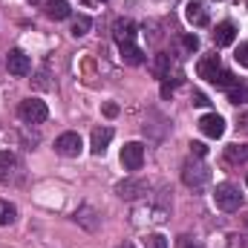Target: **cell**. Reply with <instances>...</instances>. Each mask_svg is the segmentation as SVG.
Wrapping results in <instances>:
<instances>
[{"mask_svg": "<svg viewBox=\"0 0 248 248\" xmlns=\"http://www.w3.org/2000/svg\"><path fill=\"white\" fill-rule=\"evenodd\" d=\"M122 165H124V170H130V173L141 170V165H144V144L127 141L122 147Z\"/></svg>", "mask_w": 248, "mask_h": 248, "instance_id": "5b68a950", "label": "cell"}, {"mask_svg": "<svg viewBox=\"0 0 248 248\" xmlns=\"http://www.w3.org/2000/svg\"><path fill=\"white\" fill-rule=\"evenodd\" d=\"M104 113H107V116H110V119H113V116H116V113H119V107H116V104H107V107H104Z\"/></svg>", "mask_w": 248, "mask_h": 248, "instance_id": "f546056e", "label": "cell"}, {"mask_svg": "<svg viewBox=\"0 0 248 248\" xmlns=\"http://www.w3.org/2000/svg\"><path fill=\"white\" fill-rule=\"evenodd\" d=\"M81 150H84V141H81V136H78L75 130H66V133H61V136L55 139V153H58V156L75 159V156H81Z\"/></svg>", "mask_w": 248, "mask_h": 248, "instance_id": "277c9868", "label": "cell"}, {"mask_svg": "<svg viewBox=\"0 0 248 248\" xmlns=\"http://www.w3.org/2000/svg\"><path fill=\"white\" fill-rule=\"evenodd\" d=\"M225 162L228 165H243V162H248V144H228L225 147Z\"/></svg>", "mask_w": 248, "mask_h": 248, "instance_id": "d6986e66", "label": "cell"}, {"mask_svg": "<svg viewBox=\"0 0 248 248\" xmlns=\"http://www.w3.org/2000/svg\"><path fill=\"white\" fill-rule=\"evenodd\" d=\"M237 127H240L243 133H248V113H240V119H237Z\"/></svg>", "mask_w": 248, "mask_h": 248, "instance_id": "f1b7e54d", "label": "cell"}, {"mask_svg": "<svg viewBox=\"0 0 248 248\" xmlns=\"http://www.w3.org/2000/svg\"><path fill=\"white\" fill-rule=\"evenodd\" d=\"M101 3H104V0H101Z\"/></svg>", "mask_w": 248, "mask_h": 248, "instance_id": "e575fe53", "label": "cell"}, {"mask_svg": "<svg viewBox=\"0 0 248 248\" xmlns=\"http://www.w3.org/2000/svg\"><path fill=\"white\" fill-rule=\"evenodd\" d=\"M17 116H20L23 124H44L49 119V107H46V101H41V98H26V101H20Z\"/></svg>", "mask_w": 248, "mask_h": 248, "instance_id": "3957f363", "label": "cell"}, {"mask_svg": "<svg viewBox=\"0 0 248 248\" xmlns=\"http://www.w3.org/2000/svg\"><path fill=\"white\" fill-rule=\"evenodd\" d=\"M110 141H113V127H95L93 136H90V150H93V156H104V150H107Z\"/></svg>", "mask_w": 248, "mask_h": 248, "instance_id": "7c38bea8", "label": "cell"}, {"mask_svg": "<svg viewBox=\"0 0 248 248\" xmlns=\"http://www.w3.org/2000/svg\"><path fill=\"white\" fill-rule=\"evenodd\" d=\"M182 49L185 52H196L199 49V38L196 35H182Z\"/></svg>", "mask_w": 248, "mask_h": 248, "instance_id": "d4e9b609", "label": "cell"}, {"mask_svg": "<svg viewBox=\"0 0 248 248\" xmlns=\"http://www.w3.org/2000/svg\"><path fill=\"white\" fill-rule=\"evenodd\" d=\"M199 130H202L208 139H222L225 122H222V116H217V113H205V116L199 119Z\"/></svg>", "mask_w": 248, "mask_h": 248, "instance_id": "30bf717a", "label": "cell"}, {"mask_svg": "<svg viewBox=\"0 0 248 248\" xmlns=\"http://www.w3.org/2000/svg\"><path fill=\"white\" fill-rule=\"evenodd\" d=\"M187 248H196V246H187Z\"/></svg>", "mask_w": 248, "mask_h": 248, "instance_id": "d6a6232c", "label": "cell"}, {"mask_svg": "<svg viewBox=\"0 0 248 248\" xmlns=\"http://www.w3.org/2000/svg\"><path fill=\"white\" fill-rule=\"evenodd\" d=\"M29 3H35V6H41V9H44V6H46L49 0H29Z\"/></svg>", "mask_w": 248, "mask_h": 248, "instance_id": "4dcf8cb0", "label": "cell"}, {"mask_svg": "<svg viewBox=\"0 0 248 248\" xmlns=\"http://www.w3.org/2000/svg\"><path fill=\"white\" fill-rule=\"evenodd\" d=\"M147 190H150V185H147L144 179H124V182L116 185V193H119L122 199H139V196L147 193Z\"/></svg>", "mask_w": 248, "mask_h": 248, "instance_id": "8fae6325", "label": "cell"}, {"mask_svg": "<svg viewBox=\"0 0 248 248\" xmlns=\"http://www.w3.org/2000/svg\"><path fill=\"white\" fill-rule=\"evenodd\" d=\"M214 202H217L219 211H237L243 205V193L234 182H219L214 187Z\"/></svg>", "mask_w": 248, "mask_h": 248, "instance_id": "7a4b0ae2", "label": "cell"}, {"mask_svg": "<svg viewBox=\"0 0 248 248\" xmlns=\"http://www.w3.org/2000/svg\"><path fill=\"white\" fill-rule=\"evenodd\" d=\"M150 69H153V75H156L159 81H170V72L176 69V61H173L168 52H159V55L153 58V63H150Z\"/></svg>", "mask_w": 248, "mask_h": 248, "instance_id": "5bb4252c", "label": "cell"}, {"mask_svg": "<svg viewBox=\"0 0 248 248\" xmlns=\"http://www.w3.org/2000/svg\"><path fill=\"white\" fill-rule=\"evenodd\" d=\"M208 179H211V170H208L205 162H199V159H187L185 165H182V182H185L187 187L202 190V187L208 185Z\"/></svg>", "mask_w": 248, "mask_h": 248, "instance_id": "6da1fadb", "label": "cell"}, {"mask_svg": "<svg viewBox=\"0 0 248 248\" xmlns=\"http://www.w3.org/2000/svg\"><path fill=\"white\" fill-rule=\"evenodd\" d=\"M6 69H9V75L23 78V75L32 72V61H29V55H26L23 49H12V52L6 55Z\"/></svg>", "mask_w": 248, "mask_h": 248, "instance_id": "8992f818", "label": "cell"}, {"mask_svg": "<svg viewBox=\"0 0 248 248\" xmlns=\"http://www.w3.org/2000/svg\"><path fill=\"white\" fill-rule=\"evenodd\" d=\"M44 12H46V17H52V20H66V17L72 15V9H69L66 0H49V3L44 6Z\"/></svg>", "mask_w": 248, "mask_h": 248, "instance_id": "e0dca14e", "label": "cell"}, {"mask_svg": "<svg viewBox=\"0 0 248 248\" xmlns=\"http://www.w3.org/2000/svg\"><path fill=\"white\" fill-rule=\"evenodd\" d=\"M185 20L190 26H208V23H211L208 3H205V0H190L185 6Z\"/></svg>", "mask_w": 248, "mask_h": 248, "instance_id": "ba28073f", "label": "cell"}, {"mask_svg": "<svg viewBox=\"0 0 248 248\" xmlns=\"http://www.w3.org/2000/svg\"><path fill=\"white\" fill-rule=\"evenodd\" d=\"M228 101L231 104H248V87H240V84L231 87L228 90Z\"/></svg>", "mask_w": 248, "mask_h": 248, "instance_id": "603a6c76", "label": "cell"}, {"mask_svg": "<svg viewBox=\"0 0 248 248\" xmlns=\"http://www.w3.org/2000/svg\"><path fill=\"white\" fill-rule=\"evenodd\" d=\"M190 101H193L196 107H205V104H208V98H205V93H193V95H190Z\"/></svg>", "mask_w": 248, "mask_h": 248, "instance_id": "83f0119b", "label": "cell"}, {"mask_svg": "<svg viewBox=\"0 0 248 248\" xmlns=\"http://www.w3.org/2000/svg\"><path fill=\"white\" fill-rule=\"evenodd\" d=\"M219 69H222L219 55H205V58H199V63H196V75L205 78V81H211V84H214V78L219 75Z\"/></svg>", "mask_w": 248, "mask_h": 248, "instance_id": "4fadbf2b", "label": "cell"}, {"mask_svg": "<svg viewBox=\"0 0 248 248\" xmlns=\"http://www.w3.org/2000/svg\"><path fill=\"white\" fill-rule=\"evenodd\" d=\"M15 168H17L15 153L0 150V182H9V179H12V173H15Z\"/></svg>", "mask_w": 248, "mask_h": 248, "instance_id": "ac0fdd59", "label": "cell"}, {"mask_svg": "<svg viewBox=\"0 0 248 248\" xmlns=\"http://www.w3.org/2000/svg\"><path fill=\"white\" fill-rule=\"evenodd\" d=\"M119 248H133V246H130V243H124V246H119Z\"/></svg>", "mask_w": 248, "mask_h": 248, "instance_id": "1f68e13d", "label": "cell"}, {"mask_svg": "<svg viewBox=\"0 0 248 248\" xmlns=\"http://www.w3.org/2000/svg\"><path fill=\"white\" fill-rule=\"evenodd\" d=\"M234 61L248 69V41H243V44L237 46V52H234Z\"/></svg>", "mask_w": 248, "mask_h": 248, "instance_id": "cb8c5ba5", "label": "cell"}, {"mask_svg": "<svg viewBox=\"0 0 248 248\" xmlns=\"http://www.w3.org/2000/svg\"><path fill=\"white\" fill-rule=\"evenodd\" d=\"M90 26H93V20H90L87 15H78V17H72V26H69V35H72V38H84V35L90 32Z\"/></svg>", "mask_w": 248, "mask_h": 248, "instance_id": "ffe728a7", "label": "cell"}, {"mask_svg": "<svg viewBox=\"0 0 248 248\" xmlns=\"http://www.w3.org/2000/svg\"><path fill=\"white\" fill-rule=\"evenodd\" d=\"M190 153H193L196 159H205V153H208V147H205L202 141H190Z\"/></svg>", "mask_w": 248, "mask_h": 248, "instance_id": "4316f807", "label": "cell"}, {"mask_svg": "<svg viewBox=\"0 0 248 248\" xmlns=\"http://www.w3.org/2000/svg\"><path fill=\"white\" fill-rule=\"evenodd\" d=\"M119 52H122V61L130 66H141L144 63V52L139 44H119Z\"/></svg>", "mask_w": 248, "mask_h": 248, "instance_id": "2e32d148", "label": "cell"}, {"mask_svg": "<svg viewBox=\"0 0 248 248\" xmlns=\"http://www.w3.org/2000/svg\"><path fill=\"white\" fill-rule=\"evenodd\" d=\"M240 84V78L234 75V72H228V69H219V75L214 78V87H225V90H231V87H237Z\"/></svg>", "mask_w": 248, "mask_h": 248, "instance_id": "44dd1931", "label": "cell"}, {"mask_svg": "<svg viewBox=\"0 0 248 248\" xmlns=\"http://www.w3.org/2000/svg\"><path fill=\"white\" fill-rule=\"evenodd\" d=\"M15 205L12 202H6V199H0V225H12L15 222Z\"/></svg>", "mask_w": 248, "mask_h": 248, "instance_id": "7402d4cb", "label": "cell"}, {"mask_svg": "<svg viewBox=\"0 0 248 248\" xmlns=\"http://www.w3.org/2000/svg\"><path fill=\"white\" fill-rule=\"evenodd\" d=\"M113 38H116V44H136V38H139L136 20H130V17H116V23H113Z\"/></svg>", "mask_w": 248, "mask_h": 248, "instance_id": "52a82bcc", "label": "cell"}, {"mask_svg": "<svg viewBox=\"0 0 248 248\" xmlns=\"http://www.w3.org/2000/svg\"><path fill=\"white\" fill-rule=\"evenodd\" d=\"M237 41V26L231 20H222L217 29H214V44L217 46H231Z\"/></svg>", "mask_w": 248, "mask_h": 248, "instance_id": "9a60e30c", "label": "cell"}, {"mask_svg": "<svg viewBox=\"0 0 248 248\" xmlns=\"http://www.w3.org/2000/svg\"><path fill=\"white\" fill-rule=\"evenodd\" d=\"M72 219H75L81 228H87V231H98V225H101V217H98V211H95L93 205H81V208L72 214Z\"/></svg>", "mask_w": 248, "mask_h": 248, "instance_id": "9c48e42d", "label": "cell"}, {"mask_svg": "<svg viewBox=\"0 0 248 248\" xmlns=\"http://www.w3.org/2000/svg\"><path fill=\"white\" fill-rule=\"evenodd\" d=\"M144 246L147 248H168V240H165L162 234H150V237L144 240Z\"/></svg>", "mask_w": 248, "mask_h": 248, "instance_id": "484cf974", "label": "cell"}, {"mask_svg": "<svg viewBox=\"0 0 248 248\" xmlns=\"http://www.w3.org/2000/svg\"><path fill=\"white\" fill-rule=\"evenodd\" d=\"M246 185H248V176H246Z\"/></svg>", "mask_w": 248, "mask_h": 248, "instance_id": "836d02e7", "label": "cell"}]
</instances>
